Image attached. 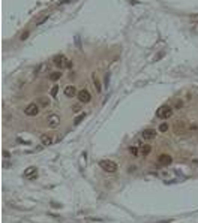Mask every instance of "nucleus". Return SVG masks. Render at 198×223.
<instances>
[{"mask_svg": "<svg viewBox=\"0 0 198 223\" xmlns=\"http://www.w3.org/2000/svg\"><path fill=\"white\" fill-rule=\"evenodd\" d=\"M72 111H74V112H80V111H81V107H80V105H74V107H72Z\"/></svg>", "mask_w": 198, "mask_h": 223, "instance_id": "412c9836", "label": "nucleus"}, {"mask_svg": "<svg viewBox=\"0 0 198 223\" xmlns=\"http://www.w3.org/2000/svg\"><path fill=\"white\" fill-rule=\"evenodd\" d=\"M24 177L30 178V180H35V178L38 177V169L35 168V166H29L26 171H24Z\"/></svg>", "mask_w": 198, "mask_h": 223, "instance_id": "423d86ee", "label": "nucleus"}, {"mask_svg": "<svg viewBox=\"0 0 198 223\" xmlns=\"http://www.w3.org/2000/svg\"><path fill=\"white\" fill-rule=\"evenodd\" d=\"M77 95V89H75L74 85H66L65 87V96L66 97H74Z\"/></svg>", "mask_w": 198, "mask_h": 223, "instance_id": "9b49d317", "label": "nucleus"}, {"mask_svg": "<svg viewBox=\"0 0 198 223\" xmlns=\"http://www.w3.org/2000/svg\"><path fill=\"white\" fill-rule=\"evenodd\" d=\"M57 91H59V87H57V85H53V89H51V96L56 97V96H57Z\"/></svg>", "mask_w": 198, "mask_h": 223, "instance_id": "a211bd4d", "label": "nucleus"}, {"mask_svg": "<svg viewBox=\"0 0 198 223\" xmlns=\"http://www.w3.org/2000/svg\"><path fill=\"white\" fill-rule=\"evenodd\" d=\"M92 81H93V84H95V89L101 93V90H102V85H101V81H99V78H98V75L93 72L92 73Z\"/></svg>", "mask_w": 198, "mask_h": 223, "instance_id": "f8f14e48", "label": "nucleus"}, {"mask_svg": "<svg viewBox=\"0 0 198 223\" xmlns=\"http://www.w3.org/2000/svg\"><path fill=\"white\" fill-rule=\"evenodd\" d=\"M84 117H86V114H80V115L77 117V118H75V120H74V124H75V126H77V124H78V123H80L81 120H83V118H84Z\"/></svg>", "mask_w": 198, "mask_h": 223, "instance_id": "f3484780", "label": "nucleus"}, {"mask_svg": "<svg viewBox=\"0 0 198 223\" xmlns=\"http://www.w3.org/2000/svg\"><path fill=\"white\" fill-rule=\"evenodd\" d=\"M27 36H29V32H24V33L21 34V38H20V39H21V40H26V39H27Z\"/></svg>", "mask_w": 198, "mask_h": 223, "instance_id": "4be33fe9", "label": "nucleus"}, {"mask_svg": "<svg viewBox=\"0 0 198 223\" xmlns=\"http://www.w3.org/2000/svg\"><path fill=\"white\" fill-rule=\"evenodd\" d=\"M159 130H161V132H167V130H168V124H167V123H162L161 127H159Z\"/></svg>", "mask_w": 198, "mask_h": 223, "instance_id": "6ab92c4d", "label": "nucleus"}, {"mask_svg": "<svg viewBox=\"0 0 198 223\" xmlns=\"http://www.w3.org/2000/svg\"><path fill=\"white\" fill-rule=\"evenodd\" d=\"M60 78H62V73L60 72H53V73L50 75V79L51 81H57V79H60Z\"/></svg>", "mask_w": 198, "mask_h": 223, "instance_id": "2eb2a0df", "label": "nucleus"}, {"mask_svg": "<svg viewBox=\"0 0 198 223\" xmlns=\"http://www.w3.org/2000/svg\"><path fill=\"white\" fill-rule=\"evenodd\" d=\"M143 138H144L146 141L155 139V138H156V130H153V129H146V130L143 132Z\"/></svg>", "mask_w": 198, "mask_h": 223, "instance_id": "1a4fd4ad", "label": "nucleus"}, {"mask_svg": "<svg viewBox=\"0 0 198 223\" xmlns=\"http://www.w3.org/2000/svg\"><path fill=\"white\" fill-rule=\"evenodd\" d=\"M41 142H42V145L48 147V145L53 144V138H51L50 135H42V136H41Z\"/></svg>", "mask_w": 198, "mask_h": 223, "instance_id": "ddd939ff", "label": "nucleus"}, {"mask_svg": "<svg viewBox=\"0 0 198 223\" xmlns=\"http://www.w3.org/2000/svg\"><path fill=\"white\" fill-rule=\"evenodd\" d=\"M129 151H131V154H134V156H137V154H138V148H135V147H131Z\"/></svg>", "mask_w": 198, "mask_h": 223, "instance_id": "aec40b11", "label": "nucleus"}, {"mask_svg": "<svg viewBox=\"0 0 198 223\" xmlns=\"http://www.w3.org/2000/svg\"><path fill=\"white\" fill-rule=\"evenodd\" d=\"M174 129H176L177 133H189L192 130V124H189L188 121H183V120H179L176 123V126H174Z\"/></svg>", "mask_w": 198, "mask_h": 223, "instance_id": "f257e3e1", "label": "nucleus"}, {"mask_svg": "<svg viewBox=\"0 0 198 223\" xmlns=\"http://www.w3.org/2000/svg\"><path fill=\"white\" fill-rule=\"evenodd\" d=\"M158 162L161 163L162 166H168V165H171V162H173V157L170 154H161L159 156V159Z\"/></svg>", "mask_w": 198, "mask_h": 223, "instance_id": "6e6552de", "label": "nucleus"}, {"mask_svg": "<svg viewBox=\"0 0 198 223\" xmlns=\"http://www.w3.org/2000/svg\"><path fill=\"white\" fill-rule=\"evenodd\" d=\"M192 162H194V165H197V166H198V159H194Z\"/></svg>", "mask_w": 198, "mask_h": 223, "instance_id": "393cba45", "label": "nucleus"}, {"mask_svg": "<svg viewBox=\"0 0 198 223\" xmlns=\"http://www.w3.org/2000/svg\"><path fill=\"white\" fill-rule=\"evenodd\" d=\"M150 151H152V147H150L149 144H146V145L141 147V154H143V156H149Z\"/></svg>", "mask_w": 198, "mask_h": 223, "instance_id": "4468645a", "label": "nucleus"}, {"mask_svg": "<svg viewBox=\"0 0 198 223\" xmlns=\"http://www.w3.org/2000/svg\"><path fill=\"white\" fill-rule=\"evenodd\" d=\"M78 99H80V102L87 103V102L92 101V96H90V93L87 90H81V91H78Z\"/></svg>", "mask_w": 198, "mask_h": 223, "instance_id": "0eeeda50", "label": "nucleus"}, {"mask_svg": "<svg viewBox=\"0 0 198 223\" xmlns=\"http://www.w3.org/2000/svg\"><path fill=\"white\" fill-rule=\"evenodd\" d=\"M108 81H110V73H107V77H105V85H108Z\"/></svg>", "mask_w": 198, "mask_h": 223, "instance_id": "5701e85b", "label": "nucleus"}, {"mask_svg": "<svg viewBox=\"0 0 198 223\" xmlns=\"http://www.w3.org/2000/svg\"><path fill=\"white\" fill-rule=\"evenodd\" d=\"M54 64L56 66H59V67H65V64H66V58H65V56H56L54 57Z\"/></svg>", "mask_w": 198, "mask_h": 223, "instance_id": "9d476101", "label": "nucleus"}, {"mask_svg": "<svg viewBox=\"0 0 198 223\" xmlns=\"http://www.w3.org/2000/svg\"><path fill=\"white\" fill-rule=\"evenodd\" d=\"M99 166L105 172H116L117 171V163L113 162V160H101L99 162Z\"/></svg>", "mask_w": 198, "mask_h": 223, "instance_id": "f03ea898", "label": "nucleus"}, {"mask_svg": "<svg viewBox=\"0 0 198 223\" xmlns=\"http://www.w3.org/2000/svg\"><path fill=\"white\" fill-rule=\"evenodd\" d=\"M71 66H72V63L68 60V62H66V64H65V67H71Z\"/></svg>", "mask_w": 198, "mask_h": 223, "instance_id": "b1692460", "label": "nucleus"}, {"mask_svg": "<svg viewBox=\"0 0 198 223\" xmlns=\"http://www.w3.org/2000/svg\"><path fill=\"white\" fill-rule=\"evenodd\" d=\"M48 99H45V97H39V105H41V108H45V107H48Z\"/></svg>", "mask_w": 198, "mask_h": 223, "instance_id": "dca6fc26", "label": "nucleus"}, {"mask_svg": "<svg viewBox=\"0 0 198 223\" xmlns=\"http://www.w3.org/2000/svg\"><path fill=\"white\" fill-rule=\"evenodd\" d=\"M156 115H158L159 118H170V117L173 115V108L168 107V105H164V107H161L158 109Z\"/></svg>", "mask_w": 198, "mask_h": 223, "instance_id": "7ed1b4c3", "label": "nucleus"}, {"mask_svg": "<svg viewBox=\"0 0 198 223\" xmlns=\"http://www.w3.org/2000/svg\"><path fill=\"white\" fill-rule=\"evenodd\" d=\"M47 121H48V126L51 129H56L57 126L60 124V117L57 115V114H53V115H50L48 118H47Z\"/></svg>", "mask_w": 198, "mask_h": 223, "instance_id": "39448f33", "label": "nucleus"}, {"mask_svg": "<svg viewBox=\"0 0 198 223\" xmlns=\"http://www.w3.org/2000/svg\"><path fill=\"white\" fill-rule=\"evenodd\" d=\"M24 112L27 115H30V117H35V115L39 114V107H38L36 103H30V105H27V107H26Z\"/></svg>", "mask_w": 198, "mask_h": 223, "instance_id": "20e7f679", "label": "nucleus"}]
</instances>
